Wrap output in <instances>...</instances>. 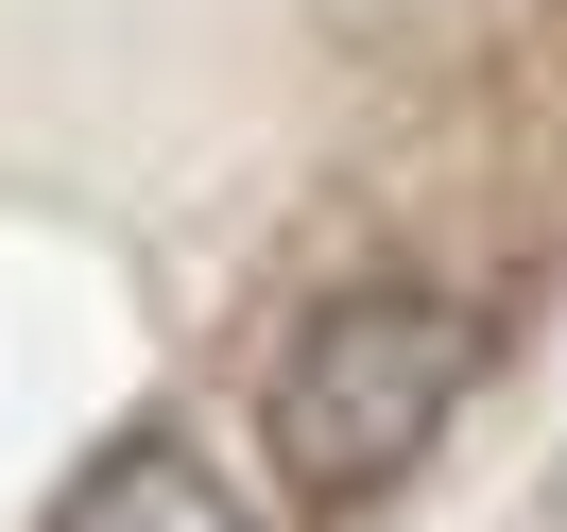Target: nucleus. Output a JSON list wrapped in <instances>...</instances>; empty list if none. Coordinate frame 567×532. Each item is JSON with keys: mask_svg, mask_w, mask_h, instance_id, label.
Segmentation results:
<instances>
[{"mask_svg": "<svg viewBox=\"0 0 567 532\" xmlns=\"http://www.w3.org/2000/svg\"><path fill=\"white\" fill-rule=\"evenodd\" d=\"M482 361H498V326L464 310V292L379 275V292H327V310L276 344V378H258V429H276L292 498L361 515V498H395V481L430 463V429L482 395Z\"/></svg>", "mask_w": 567, "mask_h": 532, "instance_id": "obj_1", "label": "nucleus"}, {"mask_svg": "<svg viewBox=\"0 0 567 532\" xmlns=\"http://www.w3.org/2000/svg\"><path fill=\"white\" fill-rule=\"evenodd\" d=\"M52 532H258V515L173 447V429H138V447H104V463L70 481V515H52Z\"/></svg>", "mask_w": 567, "mask_h": 532, "instance_id": "obj_2", "label": "nucleus"}]
</instances>
